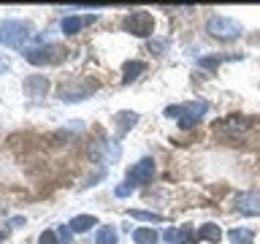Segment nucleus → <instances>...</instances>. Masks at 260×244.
<instances>
[{
    "label": "nucleus",
    "instance_id": "obj_1",
    "mask_svg": "<svg viewBox=\"0 0 260 244\" xmlns=\"http://www.w3.org/2000/svg\"><path fill=\"white\" fill-rule=\"evenodd\" d=\"M209 111L206 101H187V103H176V106H166V117L179 119V128H195L203 119V114Z\"/></svg>",
    "mask_w": 260,
    "mask_h": 244
},
{
    "label": "nucleus",
    "instance_id": "obj_2",
    "mask_svg": "<svg viewBox=\"0 0 260 244\" xmlns=\"http://www.w3.org/2000/svg\"><path fill=\"white\" fill-rule=\"evenodd\" d=\"M30 22H22V19H6L0 24V44L8 46V49H22L24 41L30 38Z\"/></svg>",
    "mask_w": 260,
    "mask_h": 244
},
{
    "label": "nucleus",
    "instance_id": "obj_3",
    "mask_svg": "<svg viewBox=\"0 0 260 244\" xmlns=\"http://www.w3.org/2000/svg\"><path fill=\"white\" fill-rule=\"evenodd\" d=\"M65 57V49L60 44H38L24 49V60L30 65H54Z\"/></svg>",
    "mask_w": 260,
    "mask_h": 244
},
{
    "label": "nucleus",
    "instance_id": "obj_4",
    "mask_svg": "<svg viewBox=\"0 0 260 244\" xmlns=\"http://www.w3.org/2000/svg\"><path fill=\"white\" fill-rule=\"evenodd\" d=\"M206 33L209 36H214L219 41H233V38H239L241 36V24L231 19V16H209V22H206Z\"/></svg>",
    "mask_w": 260,
    "mask_h": 244
},
{
    "label": "nucleus",
    "instance_id": "obj_5",
    "mask_svg": "<svg viewBox=\"0 0 260 244\" xmlns=\"http://www.w3.org/2000/svg\"><path fill=\"white\" fill-rule=\"evenodd\" d=\"M122 27L127 33H133V36H138V38H149L152 30H154V19H152L149 11H141V8H138V11H130L125 16Z\"/></svg>",
    "mask_w": 260,
    "mask_h": 244
},
{
    "label": "nucleus",
    "instance_id": "obj_6",
    "mask_svg": "<svg viewBox=\"0 0 260 244\" xmlns=\"http://www.w3.org/2000/svg\"><path fill=\"white\" fill-rule=\"evenodd\" d=\"M95 89H98L95 81H89V84H87V81H68V84L60 87V93H57V95H60V101L76 103V101H84L87 95H92Z\"/></svg>",
    "mask_w": 260,
    "mask_h": 244
},
{
    "label": "nucleus",
    "instance_id": "obj_7",
    "mask_svg": "<svg viewBox=\"0 0 260 244\" xmlns=\"http://www.w3.org/2000/svg\"><path fill=\"white\" fill-rule=\"evenodd\" d=\"M152 176H154V160L152 158H141L138 163H133V166L127 168V182L133 187L152 182Z\"/></svg>",
    "mask_w": 260,
    "mask_h": 244
},
{
    "label": "nucleus",
    "instance_id": "obj_8",
    "mask_svg": "<svg viewBox=\"0 0 260 244\" xmlns=\"http://www.w3.org/2000/svg\"><path fill=\"white\" fill-rule=\"evenodd\" d=\"M233 209H236V211H241V215L257 217V215H260V193H257V190L239 193V195L233 198Z\"/></svg>",
    "mask_w": 260,
    "mask_h": 244
},
{
    "label": "nucleus",
    "instance_id": "obj_9",
    "mask_svg": "<svg viewBox=\"0 0 260 244\" xmlns=\"http://www.w3.org/2000/svg\"><path fill=\"white\" fill-rule=\"evenodd\" d=\"M119 155H122V149H119L117 141H98L95 149H92V158L101 160V163H117Z\"/></svg>",
    "mask_w": 260,
    "mask_h": 244
},
{
    "label": "nucleus",
    "instance_id": "obj_10",
    "mask_svg": "<svg viewBox=\"0 0 260 244\" xmlns=\"http://www.w3.org/2000/svg\"><path fill=\"white\" fill-rule=\"evenodd\" d=\"M22 89L27 98H44L49 89V79L46 76H27L22 81Z\"/></svg>",
    "mask_w": 260,
    "mask_h": 244
},
{
    "label": "nucleus",
    "instance_id": "obj_11",
    "mask_svg": "<svg viewBox=\"0 0 260 244\" xmlns=\"http://www.w3.org/2000/svg\"><path fill=\"white\" fill-rule=\"evenodd\" d=\"M231 60H241V54H206V57H198V68L217 71L222 63H231Z\"/></svg>",
    "mask_w": 260,
    "mask_h": 244
},
{
    "label": "nucleus",
    "instance_id": "obj_12",
    "mask_svg": "<svg viewBox=\"0 0 260 244\" xmlns=\"http://www.w3.org/2000/svg\"><path fill=\"white\" fill-rule=\"evenodd\" d=\"M92 22H95V16H65L60 27H62L65 36H76L84 24H92Z\"/></svg>",
    "mask_w": 260,
    "mask_h": 244
},
{
    "label": "nucleus",
    "instance_id": "obj_13",
    "mask_svg": "<svg viewBox=\"0 0 260 244\" xmlns=\"http://www.w3.org/2000/svg\"><path fill=\"white\" fill-rule=\"evenodd\" d=\"M195 236H198V241H211V244H219V241H222V231H219L217 223H203Z\"/></svg>",
    "mask_w": 260,
    "mask_h": 244
},
{
    "label": "nucleus",
    "instance_id": "obj_14",
    "mask_svg": "<svg viewBox=\"0 0 260 244\" xmlns=\"http://www.w3.org/2000/svg\"><path fill=\"white\" fill-rule=\"evenodd\" d=\"M98 225V217L95 215H79V217H73L71 223H68V228L73 233H87L89 228H95Z\"/></svg>",
    "mask_w": 260,
    "mask_h": 244
},
{
    "label": "nucleus",
    "instance_id": "obj_15",
    "mask_svg": "<svg viewBox=\"0 0 260 244\" xmlns=\"http://www.w3.org/2000/svg\"><path fill=\"white\" fill-rule=\"evenodd\" d=\"M136 122H138V114L136 111H119L117 114V136L122 138L130 128H136Z\"/></svg>",
    "mask_w": 260,
    "mask_h": 244
},
{
    "label": "nucleus",
    "instance_id": "obj_16",
    "mask_svg": "<svg viewBox=\"0 0 260 244\" xmlns=\"http://www.w3.org/2000/svg\"><path fill=\"white\" fill-rule=\"evenodd\" d=\"M146 71V63H141V60H130V63H125V68H122V81L125 84H130V81H136L138 79V73H144Z\"/></svg>",
    "mask_w": 260,
    "mask_h": 244
},
{
    "label": "nucleus",
    "instance_id": "obj_17",
    "mask_svg": "<svg viewBox=\"0 0 260 244\" xmlns=\"http://www.w3.org/2000/svg\"><path fill=\"white\" fill-rule=\"evenodd\" d=\"M228 239H231V244H252L255 241V231L252 228H231Z\"/></svg>",
    "mask_w": 260,
    "mask_h": 244
},
{
    "label": "nucleus",
    "instance_id": "obj_18",
    "mask_svg": "<svg viewBox=\"0 0 260 244\" xmlns=\"http://www.w3.org/2000/svg\"><path fill=\"white\" fill-rule=\"evenodd\" d=\"M157 231L154 228H136L133 231V241L136 244H157Z\"/></svg>",
    "mask_w": 260,
    "mask_h": 244
},
{
    "label": "nucleus",
    "instance_id": "obj_19",
    "mask_svg": "<svg viewBox=\"0 0 260 244\" xmlns=\"http://www.w3.org/2000/svg\"><path fill=\"white\" fill-rule=\"evenodd\" d=\"M95 244H117V228H114V225L101 228L98 236H95Z\"/></svg>",
    "mask_w": 260,
    "mask_h": 244
},
{
    "label": "nucleus",
    "instance_id": "obj_20",
    "mask_svg": "<svg viewBox=\"0 0 260 244\" xmlns=\"http://www.w3.org/2000/svg\"><path fill=\"white\" fill-rule=\"evenodd\" d=\"M133 220H144V223H162V215H154V211H144V209H130L127 211Z\"/></svg>",
    "mask_w": 260,
    "mask_h": 244
},
{
    "label": "nucleus",
    "instance_id": "obj_21",
    "mask_svg": "<svg viewBox=\"0 0 260 244\" xmlns=\"http://www.w3.org/2000/svg\"><path fill=\"white\" fill-rule=\"evenodd\" d=\"M195 241H198V236H195V228L192 225H182V228H179L176 244H195Z\"/></svg>",
    "mask_w": 260,
    "mask_h": 244
},
{
    "label": "nucleus",
    "instance_id": "obj_22",
    "mask_svg": "<svg viewBox=\"0 0 260 244\" xmlns=\"http://www.w3.org/2000/svg\"><path fill=\"white\" fill-rule=\"evenodd\" d=\"M71 236H73V231L68 225H60L57 228V239H60V244H71Z\"/></svg>",
    "mask_w": 260,
    "mask_h": 244
},
{
    "label": "nucleus",
    "instance_id": "obj_23",
    "mask_svg": "<svg viewBox=\"0 0 260 244\" xmlns=\"http://www.w3.org/2000/svg\"><path fill=\"white\" fill-rule=\"evenodd\" d=\"M38 244H60V239H57V231H44L41 233Z\"/></svg>",
    "mask_w": 260,
    "mask_h": 244
},
{
    "label": "nucleus",
    "instance_id": "obj_24",
    "mask_svg": "<svg viewBox=\"0 0 260 244\" xmlns=\"http://www.w3.org/2000/svg\"><path fill=\"white\" fill-rule=\"evenodd\" d=\"M130 193H133V185H130V182H127V185H119L117 190H114V195H117V198H127Z\"/></svg>",
    "mask_w": 260,
    "mask_h": 244
},
{
    "label": "nucleus",
    "instance_id": "obj_25",
    "mask_svg": "<svg viewBox=\"0 0 260 244\" xmlns=\"http://www.w3.org/2000/svg\"><path fill=\"white\" fill-rule=\"evenodd\" d=\"M166 46H168V41H149L152 52H166Z\"/></svg>",
    "mask_w": 260,
    "mask_h": 244
},
{
    "label": "nucleus",
    "instance_id": "obj_26",
    "mask_svg": "<svg viewBox=\"0 0 260 244\" xmlns=\"http://www.w3.org/2000/svg\"><path fill=\"white\" fill-rule=\"evenodd\" d=\"M11 225H14V228H19V225H24V217H11Z\"/></svg>",
    "mask_w": 260,
    "mask_h": 244
},
{
    "label": "nucleus",
    "instance_id": "obj_27",
    "mask_svg": "<svg viewBox=\"0 0 260 244\" xmlns=\"http://www.w3.org/2000/svg\"><path fill=\"white\" fill-rule=\"evenodd\" d=\"M8 71V60H6V57H0V73H6Z\"/></svg>",
    "mask_w": 260,
    "mask_h": 244
},
{
    "label": "nucleus",
    "instance_id": "obj_28",
    "mask_svg": "<svg viewBox=\"0 0 260 244\" xmlns=\"http://www.w3.org/2000/svg\"><path fill=\"white\" fill-rule=\"evenodd\" d=\"M8 239V231H0V241H6Z\"/></svg>",
    "mask_w": 260,
    "mask_h": 244
}]
</instances>
